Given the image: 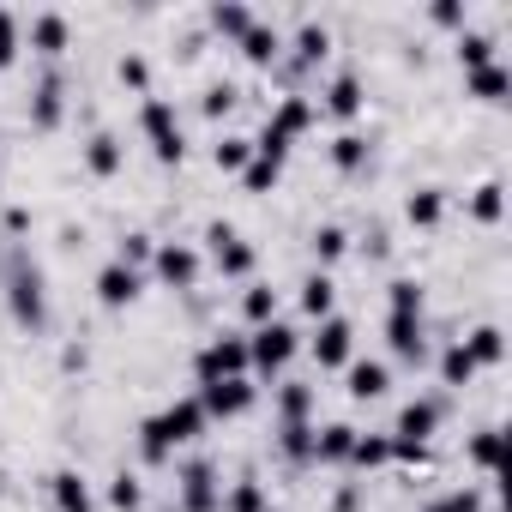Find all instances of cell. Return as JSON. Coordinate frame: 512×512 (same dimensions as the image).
<instances>
[{
  "mask_svg": "<svg viewBox=\"0 0 512 512\" xmlns=\"http://www.w3.org/2000/svg\"><path fill=\"white\" fill-rule=\"evenodd\" d=\"M0 290H7V314H13L19 332H43L49 326V278H43V266L19 241L0 253Z\"/></svg>",
  "mask_w": 512,
  "mask_h": 512,
  "instance_id": "6da1fadb",
  "label": "cell"
},
{
  "mask_svg": "<svg viewBox=\"0 0 512 512\" xmlns=\"http://www.w3.org/2000/svg\"><path fill=\"white\" fill-rule=\"evenodd\" d=\"M205 428H211V422H205L199 398L187 392V398H175V404H163L157 416H145V422H139V458L157 470V464H169L181 446H193Z\"/></svg>",
  "mask_w": 512,
  "mask_h": 512,
  "instance_id": "7a4b0ae2",
  "label": "cell"
},
{
  "mask_svg": "<svg viewBox=\"0 0 512 512\" xmlns=\"http://www.w3.org/2000/svg\"><path fill=\"white\" fill-rule=\"evenodd\" d=\"M296 350H302V332L278 314V320H266V326H253L247 332V374L253 380H278L290 362H296Z\"/></svg>",
  "mask_w": 512,
  "mask_h": 512,
  "instance_id": "3957f363",
  "label": "cell"
},
{
  "mask_svg": "<svg viewBox=\"0 0 512 512\" xmlns=\"http://www.w3.org/2000/svg\"><path fill=\"white\" fill-rule=\"evenodd\" d=\"M139 133H145V145H151V157L157 163H181L187 157V127H181V109L169 103V97H139Z\"/></svg>",
  "mask_w": 512,
  "mask_h": 512,
  "instance_id": "277c9868",
  "label": "cell"
},
{
  "mask_svg": "<svg viewBox=\"0 0 512 512\" xmlns=\"http://www.w3.org/2000/svg\"><path fill=\"white\" fill-rule=\"evenodd\" d=\"M25 115H31L37 133H55L67 121V67L61 61H37L31 91H25Z\"/></svg>",
  "mask_w": 512,
  "mask_h": 512,
  "instance_id": "5b68a950",
  "label": "cell"
},
{
  "mask_svg": "<svg viewBox=\"0 0 512 512\" xmlns=\"http://www.w3.org/2000/svg\"><path fill=\"white\" fill-rule=\"evenodd\" d=\"M235 374H247V332H229V326L205 332V344L193 350V380L211 386V380H235Z\"/></svg>",
  "mask_w": 512,
  "mask_h": 512,
  "instance_id": "8992f818",
  "label": "cell"
},
{
  "mask_svg": "<svg viewBox=\"0 0 512 512\" xmlns=\"http://www.w3.org/2000/svg\"><path fill=\"white\" fill-rule=\"evenodd\" d=\"M175 512H217L223 506V482H217V458H181L175 464Z\"/></svg>",
  "mask_w": 512,
  "mask_h": 512,
  "instance_id": "52a82bcc",
  "label": "cell"
},
{
  "mask_svg": "<svg viewBox=\"0 0 512 512\" xmlns=\"http://www.w3.org/2000/svg\"><path fill=\"white\" fill-rule=\"evenodd\" d=\"M151 278L163 284V290H175V296H187V290H199V278H205V253L193 247V241H157L151 247Z\"/></svg>",
  "mask_w": 512,
  "mask_h": 512,
  "instance_id": "ba28073f",
  "label": "cell"
},
{
  "mask_svg": "<svg viewBox=\"0 0 512 512\" xmlns=\"http://www.w3.org/2000/svg\"><path fill=\"white\" fill-rule=\"evenodd\" d=\"M205 253H211V266H217V278H253V266H260V253H253V241H241V229L235 223H223V217H211L205 223Z\"/></svg>",
  "mask_w": 512,
  "mask_h": 512,
  "instance_id": "9c48e42d",
  "label": "cell"
},
{
  "mask_svg": "<svg viewBox=\"0 0 512 512\" xmlns=\"http://www.w3.org/2000/svg\"><path fill=\"white\" fill-rule=\"evenodd\" d=\"M193 398H199L205 422H235V416H247L253 404H260V386H253V374H235V380H211V386H199Z\"/></svg>",
  "mask_w": 512,
  "mask_h": 512,
  "instance_id": "30bf717a",
  "label": "cell"
},
{
  "mask_svg": "<svg viewBox=\"0 0 512 512\" xmlns=\"http://www.w3.org/2000/svg\"><path fill=\"white\" fill-rule=\"evenodd\" d=\"M314 109L332 115V121H356V115L368 109V85H362V73H356V67H332L326 85L314 91Z\"/></svg>",
  "mask_w": 512,
  "mask_h": 512,
  "instance_id": "8fae6325",
  "label": "cell"
},
{
  "mask_svg": "<svg viewBox=\"0 0 512 512\" xmlns=\"http://www.w3.org/2000/svg\"><path fill=\"white\" fill-rule=\"evenodd\" d=\"M308 356H314V368H344V362L356 356V320L326 314V320L314 326V338H308Z\"/></svg>",
  "mask_w": 512,
  "mask_h": 512,
  "instance_id": "7c38bea8",
  "label": "cell"
},
{
  "mask_svg": "<svg viewBox=\"0 0 512 512\" xmlns=\"http://www.w3.org/2000/svg\"><path fill=\"white\" fill-rule=\"evenodd\" d=\"M25 43H31V55H37V61H61V55L73 49V19H67V13H55V7H43V13H31V19H25Z\"/></svg>",
  "mask_w": 512,
  "mask_h": 512,
  "instance_id": "4fadbf2b",
  "label": "cell"
},
{
  "mask_svg": "<svg viewBox=\"0 0 512 512\" xmlns=\"http://www.w3.org/2000/svg\"><path fill=\"white\" fill-rule=\"evenodd\" d=\"M284 55H290L296 67L320 73V67L332 61V25H326V19H314V13H308V19H296V31L284 37Z\"/></svg>",
  "mask_w": 512,
  "mask_h": 512,
  "instance_id": "5bb4252c",
  "label": "cell"
},
{
  "mask_svg": "<svg viewBox=\"0 0 512 512\" xmlns=\"http://www.w3.org/2000/svg\"><path fill=\"white\" fill-rule=\"evenodd\" d=\"M91 290H97V302H103L109 314H121V308H133V302L145 296V272H133V266H121V260H103L97 278H91Z\"/></svg>",
  "mask_w": 512,
  "mask_h": 512,
  "instance_id": "9a60e30c",
  "label": "cell"
},
{
  "mask_svg": "<svg viewBox=\"0 0 512 512\" xmlns=\"http://www.w3.org/2000/svg\"><path fill=\"white\" fill-rule=\"evenodd\" d=\"M440 422H446V398H440V392H422V398H410V404L398 410L392 440H416V446H428V440L440 434Z\"/></svg>",
  "mask_w": 512,
  "mask_h": 512,
  "instance_id": "2e32d148",
  "label": "cell"
},
{
  "mask_svg": "<svg viewBox=\"0 0 512 512\" xmlns=\"http://www.w3.org/2000/svg\"><path fill=\"white\" fill-rule=\"evenodd\" d=\"M314 410H320V386H308V380L272 386V428H302V422H314Z\"/></svg>",
  "mask_w": 512,
  "mask_h": 512,
  "instance_id": "e0dca14e",
  "label": "cell"
},
{
  "mask_svg": "<svg viewBox=\"0 0 512 512\" xmlns=\"http://www.w3.org/2000/svg\"><path fill=\"white\" fill-rule=\"evenodd\" d=\"M386 344L404 368H422L428 362V320L422 314H386Z\"/></svg>",
  "mask_w": 512,
  "mask_h": 512,
  "instance_id": "ac0fdd59",
  "label": "cell"
},
{
  "mask_svg": "<svg viewBox=\"0 0 512 512\" xmlns=\"http://www.w3.org/2000/svg\"><path fill=\"white\" fill-rule=\"evenodd\" d=\"M235 49H241L247 67H266V73H272V67L284 61V25H278V19H253L247 37H241Z\"/></svg>",
  "mask_w": 512,
  "mask_h": 512,
  "instance_id": "d6986e66",
  "label": "cell"
},
{
  "mask_svg": "<svg viewBox=\"0 0 512 512\" xmlns=\"http://www.w3.org/2000/svg\"><path fill=\"white\" fill-rule=\"evenodd\" d=\"M386 386H392V368H386L380 356H350V362H344V392H350L356 404L386 398Z\"/></svg>",
  "mask_w": 512,
  "mask_h": 512,
  "instance_id": "ffe728a7",
  "label": "cell"
},
{
  "mask_svg": "<svg viewBox=\"0 0 512 512\" xmlns=\"http://www.w3.org/2000/svg\"><path fill=\"white\" fill-rule=\"evenodd\" d=\"M314 121H320V109H314V91H308V97H278V103L266 109V127H272V133H284L290 145H296V139H302Z\"/></svg>",
  "mask_w": 512,
  "mask_h": 512,
  "instance_id": "44dd1931",
  "label": "cell"
},
{
  "mask_svg": "<svg viewBox=\"0 0 512 512\" xmlns=\"http://www.w3.org/2000/svg\"><path fill=\"white\" fill-rule=\"evenodd\" d=\"M253 19H260V13H253V7H241V0H211V7H205V19H199V25H205V37L241 43Z\"/></svg>",
  "mask_w": 512,
  "mask_h": 512,
  "instance_id": "7402d4cb",
  "label": "cell"
},
{
  "mask_svg": "<svg viewBox=\"0 0 512 512\" xmlns=\"http://www.w3.org/2000/svg\"><path fill=\"white\" fill-rule=\"evenodd\" d=\"M85 169H91L97 181H115V175L127 169V145H121V133L97 127V133L85 139Z\"/></svg>",
  "mask_w": 512,
  "mask_h": 512,
  "instance_id": "603a6c76",
  "label": "cell"
},
{
  "mask_svg": "<svg viewBox=\"0 0 512 512\" xmlns=\"http://www.w3.org/2000/svg\"><path fill=\"white\" fill-rule=\"evenodd\" d=\"M350 446H356V422H314V464L344 470Z\"/></svg>",
  "mask_w": 512,
  "mask_h": 512,
  "instance_id": "cb8c5ba5",
  "label": "cell"
},
{
  "mask_svg": "<svg viewBox=\"0 0 512 512\" xmlns=\"http://www.w3.org/2000/svg\"><path fill=\"white\" fill-rule=\"evenodd\" d=\"M49 500H55V512H97V494H91L85 470H73V464H61L49 476Z\"/></svg>",
  "mask_w": 512,
  "mask_h": 512,
  "instance_id": "d4e9b609",
  "label": "cell"
},
{
  "mask_svg": "<svg viewBox=\"0 0 512 512\" xmlns=\"http://www.w3.org/2000/svg\"><path fill=\"white\" fill-rule=\"evenodd\" d=\"M446 205H452V193L446 187H410L404 193V223H416V229H440L446 223Z\"/></svg>",
  "mask_w": 512,
  "mask_h": 512,
  "instance_id": "484cf974",
  "label": "cell"
},
{
  "mask_svg": "<svg viewBox=\"0 0 512 512\" xmlns=\"http://www.w3.org/2000/svg\"><path fill=\"white\" fill-rule=\"evenodd\" d=\"M326 157H332V169H338V175H362V169H368V157H374V133L344 127V133L326 145Z\"/></svg>",
  "mask_w": 512,
  "mask_h": 512,
  "instance_id": "4316f807",
  "label": "cell"
},
{
  "mask_svg": "<svg viewBox=\"0 0 512 512\" xmlns=\"http://www.w3.org/2000/svg\"><path fill=\"white\" fill-rule=\"evenodd\" d=\"M452 55H458V67H464V73H476V67L500 61V37H494V31H476V25H464V31L452 37Z\"/></svg>",
  "mask_w": 512,
  "mask_h": 512,
  "instance_id": "83f0119b",
  "label": "cell"
},
{
  "mask_svg": "<svg viewBox=\"0 0 512 512\" xmlns=\"http://www.w3.org/2000/svg\"><path fill=\"white\" fill-rule=\"evenodd\" d=\"M434 374H440V386H446V392H464L482 368L470 362V350H464L458 338H446V344H440V356H434Z\"/></svg>",
  "mask_w": 512,
  "mask_h": 512,
  "instance_id": "f1b7e54d",
  "label": "cell"
},
{
  "mask_svg": "<svg viewBox=\"0 0 512 512\" xmlns=\"http://www.w3.org/2000/svg\"><path fill=\"white\" fill-rule=\"evenodd\" d=\"M296 302H302V314L320 326L326 314H338V284H332V272H308L302 278V290H296Z\"/></svg>",
  "mask_w": 512,
  "mask_h": 512,
  "instance_id": "f546056e",
  "label": "cell"
},
{
  "mask_svg": "<svg viewBox=\"0 0 512 512\" xmlns=\"http://www.w3.org/2000/svg\"><path fill=\"white\" fill-rule=\"evenodd\" d=\"M458 344L470 350V362H476V368H500V362H506V332H500L494 320H482V326H470V332H464Z\"/></svg>",
  "mask_w": 512,
  "mask_h": 512,
  "instance_id": "4dcf8cb0",
  "label": "cell"
},
{
  "mask_svg": "<svg viewBox=\"0 0 512 512\" xmlns=\"http://www.w3.org/2000/svg\"><path fill=\"white\" fill-rule=\"evenodd\" d=\"M464 91H470L476 103H506V91H512V67H506V61H488V67L464 73Z\"/></svg>",
  "mask_w": 512,
  "mask_h": 512,
  "instance_id": "1f68e13d",
  "label": "cell"
},
{
  "mask_svg": "<svg viewBox=\"0 0 512 512\" xmlns=\"http://www.w3.org/2000/svg\"><path fill=\"white\" fill-rule=\"evenodd\" d=\"M464 458H470V470H476L482 482H494V476H500V428H494V422L476 428V434L464 440Z\"/></svg>",
  "mask_w": 512,
  "mask_h": 512,
  "instance_id": "d6a6232c",
  "label": "cell"
},
{
  "mask_svg": "<svg viewBox=\"0 0 512 512\" xmlns=\"http://www.w3.org/2000/svg\"><path fill=\"white\" fill-rule=\"evenodd\" d=\"M308 253H314V272H332L344 253H350V229H344V223H320V229L308 235Z\"/></svg>",
  "mask_w": 512,
  "mask_h": 512,
  "instance_id": "836d02e7",
  "label": "cell"
},
{
  "mask_svg": "<svg viewBox=\"0 0 512 512\" xmlns=\"http://www.w3.org/2000/svg\"><path fill=\"white\" fill-rule=\"evenodd\" d=\"M272 506V488L260 482V476H235L229 488H223V506L217 512H266Z\"/></svg>",
  "mask_w": 512,
  "mask_h": 512,
  "instance_id": "e575fe53",
  "label": "cell"
},
{
  "mask_svg": "<svg viewBox=\"0 0 512 512\" xmlns=\"http://www.w3.org/2000/svg\"><path fill=\"white\" fill-rule=\"evenodd\" d=\"M272 446H278L284 464L308 470V464H314V422H302V428H272Z\"/></svg>",
  "mask_w": 512,
  "mask_h": 512,
  "instance_id": "d590c367",
  "label": "cell"
},
{
  "mask_svg": "<svg viewBox=\"0 0 512 512\" xmlns=\"http://www.w3.org/2000/svg\"><path fill=\"white\" fill-rule=\"evenodd\" d=\"M386 464H392V434H362L356 428V446H350L344 470H386Z\"/></svg>",
  "mask_w": 512,
  "mask_h": 512,
  "instance_id": "8d00e7d4",
  "label": "cell"
},
{
  "mask_svg": "<svg viewBox=\"0 0 512 512\" xmlns=\"http://www.w3.org/2000/svg\"><path fill=\"white\" fill-rule=\"evenodd\" d=\"M103 494H109L115 512H145V476H139V470H115V476L103 482Z\"/></svg>",
  "mask_w": 512,
  "mask_h": 512,
  "instance_id": "74e56055",
  "label": "cell"
},
{
  "mask_svg": "<svg viewBox=\"0 0 512 512\" xmlns=\"http://www.w3.org/2000/svg\"><path fill=\"white\" fill-rule=\"evenodd\" d=\"M241 320H247V326L278 320V290H272V284H260V278H247V290H241Z\"/></svg>",
  "mask_w": 512,
  "mask_h": 512,
  "instance_id": "f35d334b",
  "label": "cell"
},
{
  "mask_svg": "<svg viewBox=\"0 0 512 512\" xmlns=\"http://www.w3.org/2000/svg\"><path fill=\"white\" fill-rule=\"evenodd\" d=\"M247 157H253V139H247V133H217V139H211V163H217L223 175H241Z\"/></svg>",
  "mask_w": 512,
  "mask_h": 512,
  "instance_id": "ab89813d",
  "label": "cell"
},
{
  "mask_svg": "<svg viewBox=\"0 0 512 512\" xmlns=\"http://www.w3.org/2000/svg\"><path fill=\"white\" fill-rule=\"evenodd\" d=\"M470 217H476V223H488V229H494V223L506 217V187H500L494 175L470 187Z\"/></svg>",
  "mask_w": 512,
  "mask_h": 512,
  "instance_id": "60d3db41",
  "label": "cell"
},
{
  "mask_svg": "<svg viewBox=\"0 0 512 512\" xmlns=\"http://www.w3.org/2000/svg\"><path fill=\"white\" fill-rule=\"evenodd\" d=\"M386 314H428V284L422 278H392L386 284Z\"/></svg>",
  "mask_w": 512,
  "mask_h": 512,
  "instance_id": "b9f144b4",
  "label": "cell"
},
{
  "mask_svg": "<svg viewBox=\"0 0 512 512\" xmlns=\"http://www.w3.org/2000/svg\"><path fill=\"white\" fill-rule=\"evenodd\" d=\"M482 500H488V494H482L476 482H458V488H440V494H434L428 506H416V512H482Z\"/></svg>",
  "mask_w": 512,
  "mask_h": 512,
  "instance_id": "7bdbcfd3",
  "label": "cell"
},
{
  "mask_svg": "<svg viewBox=\"0 0 512 512\" xmlns=\"http://www.w3.org/2000/svg\"><path fill=\"white\" fill-rule=\"evenodd\" d=\"M235 103H241V85H235V79H211V85L199 91V115H211V121H223Z\"/></svg>",
  "mask_w": 512,
  "mask_h": 512,
  "instance_id": "ee69618b",
  "label": "cell"
},
{
  "mask_svg": "<svg viewBox=\"0 0 512 512\" xmlns=\"http://www.w3.org/2000/svg\"><path fill=\"white\" fill-rule=\"evenodd\" d=\"M278 181H284V163H272V157H260V151L247 157V169H241V187H247V193H272Z\"/></svg>",
  "mask_w": 512,
  "mask_h": 512,
  "instance_id": "f6af8a7d",
  "label": "cell"
},
{
  "mask_svg": "<svg viewBox=\"0 0 512 512\" xmlns=\"http://www.w3.org/2000/svg\"><path fill=\"white\" fill-rule=\"evenodd\" d=\"M151 247H157V235L127 229V235L115 241V260H121V266H133V272H145V266H151Z\"/></svg>",
  "mask_w": 512,
  "mask_h": 512,
  "instance_id": "bcb514c9",
  "label": "cell"
},
{
  "mask_svg": "<svg viewBox=\"0 0 512 512\" xmlns=\"http://www.w3.org/2000/svg\"><path fill=\"white\" fill-rule=\"evenodd\" d=\"M19 49H25V19L13 7H0V73L19 61Z\"/></svg>",
  "mask_w": 512,
  "mask_h": 512,
  "instance_id": "7dc6e473",
  "label": "cell"
},
{
  "mask_svg": "<svg viewBox=\"0 0 512 512\" xmlns=\"http://www.w3.org/2000/svg\"><path fill=\"white\" fill-rule=\"evenodd\" d=\"M115 79H121L127 91H139V97H151V61H145L139 49H127V55L115 61Z\"/></svg>",
  "mask_w": 512,
  "mask_h": 512,
  "instance_id": "c3c4849f",
  "label": "cell"
},
{
  "mask_svg": "<svg viewBox=\"0 0 512 512\" xmlns=\"http://www.w3.org/2000/svg\"><path fill=\"white\" fill-rule=\"evenodd\" d=\"M428 19H434L440 31H464V25H470V0H434Z\"/></svg>",
  "mask_w": 512,
  "mask_h": 512,
  "instance_id": "681fc988",
  "label": "cell"
},
{
  "mask_svg": "<svg viewBox=\"0 0 512 512\" xmlns=\"http://www.w3.org/2000/svg\"><path fill=\"white\" fill-rule=\"evenodd\" d=\"M362 253H368V260H386V253H392V229H386L380 217L362 223Z\"/></svg>",
  "mask_w": 512,
  "mask_h": 512,
  "instance_id": "f907efd6",
  "label": "cell"
},
{
  "mask_svg": "<svg viewBox=\"0 0 512 512\" xmlns=\"http://www.w3.org/2000/svg\"><path fill=\"white\" fill-rule=\"evenodd\" d=\"M362 506H368V482H338L332 512H362Z\"/></svg>",
  "mask_w": 512,
  "mask_h": 512,
  "instance_id": "816d5d0a",
  "label": "cell"
},
{
  "mask_svg": "<svg viewBox=\"0 0 512 512\" xmlns=\"http://www.w3.org/2000/svg\"><path fill=\"white\" fill-rule=\"evenodd\" d=\"M61 368H67V374L91 368V350H85V344H67V350H61Z\"/></svg>",
  "mask_w": 512,
  "mask_h": 512,
  "instance_id": "f5cc1de1",
  "label": "cell"
},
{
  "mask_svg": "<svg viewBox=\"0 0 512 512\" xmlns=\"http://www.w3.org/2000/svg\"><path fill=\"white\" fill-rule=\"evenodd\" d=\"M7 229L25 235V229H31V211H25V205H7Z\"/></svg>",
  "mask_w": 512,
  "mask_h": 512,
  "instance_id": "db71d44e",
  "label": "cell"
},
{
  "mask_svg": "<svg viewBox=\"0 0 512 512\" xmlns=\"http://www.w3.org/2000/svg\"><path fill=\"white\" fill-rule=\"evenodd\" d=\"M0 494H13V476H7V470H0Z\"/></svg>",
  "mask_w": 512,
  "mask_h": 512,
  "instance_id": "11a10c76",
  "label": "cell"
},
{
  "mask_svg": "<svg viewBox=\"0 0 512 512\" xmlns=\"http://www.w3.org/2000/svg\"><path fill=\"white\" fill-rule=\"evenodd\" d=\"M145 512H175V506H145Z\"/></svg>",
  "mask_w": 512,
  "mask_h": 512,
  "instance_id": "9f6ffc18",
  "label": "cell"
},
{
  "mask_svg": "<svg viewBox=\"0 0 512 512\" xmlns=\"http://www.w3.org/2000/svg\"><path fill=\"white\" fill-rule=\"evenodd\" d=\"M0 145H7V133H0Z\"/></svg>",
  "mask_w": 512,
  "mask_h": 512,
  "instance_id": "6f0895ef",
  "label": "cell"
},
{
  "mask_svg": "<svg viewBox=\"0 0 512 512\" xmlns=\"http://www.w3.org/2000/svg\"><path fill=\"white\" fill-rule=\"evenodd\" d=\"M266 512H278V506H266Z\"/></svg>",
  "mask_w": 512,
  "mask_h": 512,
  "instance_id": "680465c9",
  "label": "cell"
}]
</instances>
